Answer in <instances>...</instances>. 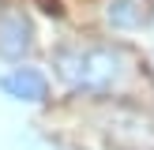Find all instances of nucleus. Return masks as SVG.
<instances>
[{"label":"nucleus","mask_w":154,"mask_h":150,"mask_svg":"<svg viewBox=\"0 0 154 150\" xmlns=\"http://www.w3.org/2000/svg\"><path fill=\"white\" fill-rule=\"evenodd\" d=\"M57 71L68 86L87 94H109L124 79V52L113 45H90V49H64L57 52Z\"/></svg>","instance_id":"f257e3e1"},{"label":"nucleus","mask_w":154,"mask_h":150,"mask_svg":"<svg viewBox=\"0 0 154 150\" xmlns=\"http://www.w3.org/2000/svg\"><path fill=\"white\" fill-rule=\"evenodd\" d=\"M34 45V26H30L23 8H0V56L19 60Z\"/></svg>","instance_id":"f03ea898"},{"label":"nucleus","mask_w":154,"mask_h":150,"mask_svg":"<svg viewBox=\"0 0 154 150\" xmlns=\"http://www.w3.org/2000/svg\"><path fill=\"white\" fill-rule=\"evenodd\" d=\"M0 86H4L8 98H19V101H45V94H49L45 75L34 71V68H15V71H8L4 79H0Z\"/></svg>","instance_id":"7ed1b4c3"},{"label":"nucleus","mask_w":154,"mask_h":150,"mask_svg":"<svg viewBox=\"0 0 154 150\" xmlns=\"http://www.w3.org/2000/svg\"><path fill=\"white\" fill-rule=\"evenodd\" d=\"M105 19L117 30H132L147 19V0H105Z\"/></svg>","instance_id":"20e7f679"}]
</instances>
